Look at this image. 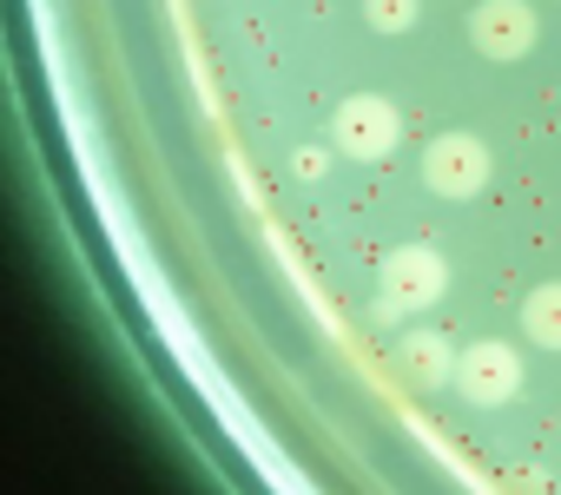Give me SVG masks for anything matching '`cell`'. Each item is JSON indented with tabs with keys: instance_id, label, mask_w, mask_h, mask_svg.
Segmentation results:
<instances>
[{
	"instance_id": "2",
	"label": "cell",
	"mask_w": 561,
	"mask_h": 495,
	"mask_svg": "<svg viewBox=\"0 0 561 495\" xmlns=\"http://www.w3.org/2000/svg\"><path fill=\"white\" fill-rule=\"evenodd\" d=\"M397 139H403V119H397V106H390L383 93H351V100L337 106V119H331V146H337L344 159H364V165L390 159Z\"/></svg>"
},
{
	"instance_id": "1",
	"label": "cell",
	"mask_w": 561,
	"mask_h": 495,
	"mask_svg": "<svg viewBox=\"0 0 561 495\" xmlns=\"http://www.w3.org/2000/svg\"><path fill=\"white\" fill-rule=\"evenodd\" d=\"M449 285V265L443 252H430V244H397V252L383 258V298H377V318H416L443 298Z\"/></svg>"
},
{
	"instance_id": "7",
	"label": "cell",
	"mask_w": 561,
	"mask_h": 495,
	"mask_svg": "<svg viewBox=\"0 0 561 495\" xmlns=\"http://www.w3.org/2000/svg\"><path fill=\"white\" fill-rule=\"evenodd\" d=\"M522 331L541 344V350H561V285H535L522 298Z\"/></svg>"
},
{
	"instance_id": "3",
	"label": "cell",
	"mask_w": 561,
	"mask_h": 495,
	"mask_svg": "<svg viewBox=\"0 0 561 495\" xmlns=\"http://www.w3.org/2000/svg\"><path fill=\"white\" fill-rule=\"evenodd\" d=\"M423 185L443 198H476L489 185V146L476 133H436L423 146Z\"/></svg>"
},
{
	"instance_id": "8",
	"label": "cell",
	"mask_w": 561,
	"mask_h": 495,
	"mask_svg": "<svg viewBox=\"0 0 561 495\" xmlns=\"http://www.w3.org/2000/svg\"><path fill=\"white\" fill-rule=\"evenodd\" d=\"M364 14L377 34H410L416 27V0H364Z\"/></svg>"
},
{
	"instance_id": "4",
	"label": "cell",
	"mask_w": 561,
	"mask_h": 495,
	"mask_svg": "<svg viewBox=\"0 0 561 495\" xmlns=\"http://www.w3.org/2000/svg\"><path fill=\"white\" fill-rule=\"evenodd\" d=\"M456 390H462V403L495 410V403H508V396L522 390V357H515L508 344L482 337V344H469V350L456 357Z\"/></svg>"
},
{
	"instance_id": "5",
	"label": "cell",
	"mask_w": 561,
	"mask_h": 495,
	"mask_svg": "<svg viewBox=\"0 0 561 495\" xmlns=\"http://www.w3.org/2000/svg\"><path fill=\"white\" fill-rule=\"evenodd\" d=\"M469 41L482 60H522L535 47V8L528 0H482L469 14Z\"/></svg>"
},
{
	"instance_id": "6",
	"label": "cell",
	"mask_w": 561,
	"mask_h": 495,
	"mask_svg": "<svg viewBox=\"0 0 561 495\" xmlns=\"http://www.w3.org/2000/svg\"><path fill=\"white\" fill-rule=\"evenodd\" d=\"M456 357H462V350H449L436 331H410V337H397V370H403L416 390H443V383H456Z\"/></svg>"
}]
</instances>
